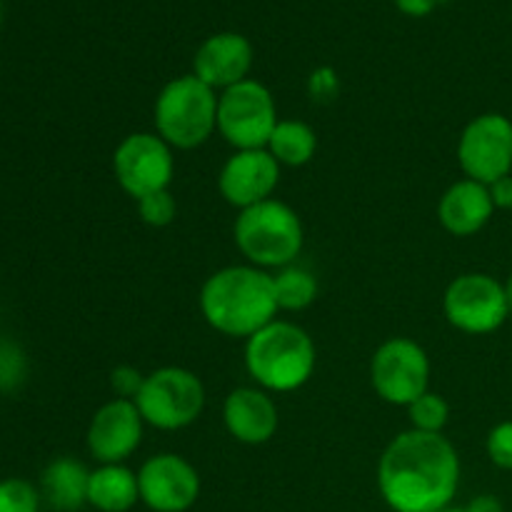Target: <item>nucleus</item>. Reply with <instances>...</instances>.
Here are the masks:
<instances>
[{
  "mask_svg": "<svg viewBox=\"0 0 512 512\" xmlns=\"http://www.w3.org/2000/svg\"><path fill=\"white\" fill-rule=\"evenodd\" d=\"M488 455L498 468L512 470V423H500L490 430Z\"/></svg>",
  "mask_w": 512,
  "mask_h": 512,
  "instance_id": "nucleus-25",
  "label": "nucleus"
},
{
  "mask_svg": "<svg viewBox=\"0 0 512 512\" xmlns=\"http://www.w3.org/2000/svg\"><path fill=\"white\" fill-rule=\"evenodd\" d=\"M23 375V355L8 343H0V390L13 388Z\"/></svg>",
  "mask_w": 512,
  "mask_h": 512,
  "instance_id": "nucleus-27",
  "label": "nucleus"
},
{
  "mask_svg": "<svg viewBox=\"0 0 512 512\" xmlns=\"http://www.w3.org/2000/svg\"><path fill=\"white\" fill-rule=\"evenodd\" d=\"M115 180L138 203L170 188L175 173L173 148L158 133H133L113 153Z\"/></svg>",
  "mask_w": 512,
  "mask_h": 512,
  "instance_id": "nucleus-10",
  "label": "nucleus"
},
{
  "mask_svg": "<svg viewBox=\"0 0 512 512\" xmlns=\"http://www.w3.org/2000/svg\"><path fill=\"white\" fill-rule=\"evenodd\" d=\"M250 68H253V45L240 33L210 35L193 58V75H198L215 93L218 90L223 93L248 80Z\"/></svg>",
  "mask_w": 512,
  "mask_h": 512,
  "instance_id": "nucleus-15",
  "label": "nucleus"
},
{
  "mask_svg": "<svg viewBox=\"0 0 512 512\" xmlns=\"http://www.w3.org/2000/svg\"><path fill=\"white\" fill-rule=\"evenodd\" d=\"M140 500L138 475L123 463L100 465L90 473L88 505L100 512H128Z\"/></svg>",
  "mask_w": 512,
  "mask_h": 512,
  "instance_id": "nucleus-19",
  "label": "nucleus"
},
{
  "mask_svg": "<svg viewBox=\"0 0 512 512\" xmlns=\"http://www.w3.org/2000/svg\"><path fill=\"white\" fill-rule=\"evenodd\" d=\"M265 150L280 165L300 168V165H308L318 153V135L303 120H280Z\"/></svg>",
  "mask_w": 512,
  "mask_h": 512,
  "instance_id": "nucleus-20",
  "label": "nucleus"
},
{
  "mask_svg": "<svg viewBox=\"0 0 512 512\" xmlns=\"http://www.w3.org/2000/svg\"><path fill=\"white\" fill-rule=\"evenodd\" d=\"M490 198H493V205L500 210L512 208V175H505V178L495 180L493 185H488Z\"/></svg>",
  "mask_w": 512,
  "mask_h": 512,
  "instance_id": "nucleus-28",
  "label": "nucleus"
},
{
  "mask_svg": "<svg viewBox=\"0 0 512 512\" xmlns=\"http://www.w3.org/2000/svg\"><path fill=\"white\" fill-rule=\"evenodd\" d=\"M273 93L258 80H243L218 95V133L235 150L268 148L278 125Z\"/></svg>",
  "mask_w": 512,
  "mask_h": 512,
  "instance_id": "nucleus-7",
  "label": "nucleus"
},
{
  "mask_svg": "<svg viewBox=\"0 0 512 512\" xmlns=\"http://www.w3.org/2000/svg\"><path fill=\"white\" fill-rule=\"evenodd\" d=\"M138 213L140 220L150 228H165L178 215V203H175L170 190H160V193L145 195V198L138 200Z\"/></svg>",
  "mask_w": 512,
  "mask_h": 512,
  "instance_id": "nucleus-24",
  "label": "nucleus"
},
{
  "mask_svg": "<svg viewBox=\"0 0 512 512\" xmlns=\"http://www.w3.org/2000/svg\"><path fill=\"white\" fill-rule=\"evenodd\" d=\"M233 233L248 263L263 270L293 265L305 243L298 213L275 198L240 210Z\"/></svg>",
  "mask_w": 512,
  "mask_h": 512,
  "instance_id": "nucleus-5",
  "label": "nucleus"
},
{
  "mask_svg": "<svg viewBox=\"0 0 512 512\" xmlns=\"http://www.w3.org/2000/svg\"><path fill=\"white\" fill-rule=\"evenodd\" d=\"M458 163L470 180L493 185L512 170V123L500 113H485L465 125Z\"/></svg>",
  "mask_w": 512,
  "mask_h": 512,
  "instance_id": "nucleus-11",
  "label": "nucleus"
},
{
  "mask_svg": "<svg viewBox=\"0 0 512 512\" xmlns=\"http://www.w3.org/2000/svg\"><path fill=\"white\" fill-rule=\"evenodd\" d=\"M273 275L255 265H230L210 275L200 290L205 323L228 338H253L278 315Z\"/></svg>",
  "mask_w": 512,
  "mask_h": 512,
  "instance_id": "nucleus-2",
  "label": "nucleus"
},
{
  "mask_svg": "<svg viewBox=\"0 0 512 512\" xmlns=\"http://www.w3.org/2000/svg\"><path fill=\"white\" fill-rule=\"evenodd\" d=\"M460 485V458L443 433L405 430L390 440L378 463V488L395 512L450 508Z\"/></svg>",
  "mask_w": 512,
  "mask_h": 512,
  "instance_id": "nucleus-1",
  "label": "nucleus"
},
{
  "mask_svg": "<svg viewBox=\"0 0 512 512\" xmlns=\"http://www.w3.org/2000/svg\"><path fill=\"white\" fill-rule=\"evenodd\" d=\"M145 425L158 430H183L203 415V380L185 368H160L145 375L143 390L135 398Z\"/></svg>",
  "mask_w": 512,
  "mask_h": 512,
  "instance_id": "nucleus-6",
  "label": "nucleus"
},
{
  "mask_svg": "<svg viewBox=\"0 0 512 512\" xmlns=\"http://www.w3.org/2000/svg\"><path fill=\"white\" fill-rule=\"evenodd\" d=\"M505 295H508V308H510V313H512V275H510L508 285H505Z\"/></svg>",
  "mask_w": 512,
  "mask_h": 512,
  "instance_id": "nucleus-31",
  "label": "nucleus"
},
{
  "mask_svg": "<svg viewBox=\"0 0 512 512\" xmlns=\"http://www.w3.org/2000/svg\"><path fill=\"white\" fill-rule=\"evenodd\" d=\"M495 205L490 198L488 185L478 180H458L443 193L438 203V220L450 235L468 238V235L480 233L493 218Z\"/></svg>",
  "mask_w": 512,
  "mask_h": 512,
  "instance_id": "nucleus-17",
  "label": "nucleus"
},
{
  "mask_svg": "<svg viewBox=\"0 0 512 512\" xmlns=\"http://www.w3.org/2000/svg\"><path fill=\"white\" fill-rule=\"evenodd\" d=\"M223 420L228 433L243 445H265L278 433V405L265 390L238 388L225 398Z\"/></svg>",
  "mask_w": 512,
  "mask_h": 512,
  "instance_id": "nucleus-16",
  "label": "nucleus"
},
{
  "mask_svg": "<svg viewBox=\"0 0 512 512\" xmlns=\"http://www.w3.org/2000/svg\"><path fill=\"white\" fill-rule=\"evenodd\" d=\"M318 350L300 325L273 320L245 343V368L263 390L293 393L315 373Z\"/></svg>",
  "mask_w": 512,
  "mask_h": 512,
  "instance_id": "nucleus-3",
  "label": "nucleus"
},
{
  "mask_svg": "<svg viewBox=\"0 0 512 512\" xmlns=\"http://www.w3.org/2000/svg\"><path fill=\"white\" fill-rule=\"evenodd\" d=\"M40 485H43V495L50 503V508L60 512H75L88 503L90 473L78 460L58 458L45 468Z\"/></svg>",
  "mask_w": 512,
  "mask_h": 512,
  "instance_id": "nucleus-18",
  "label": "nucleus"
},
{
  "mask_svg": "<svg viewBox=\"0 0 512 512\" xmlns=\"http://www.w3.org/2000/svg\"><path fill=\"white\" fill-rule=\"evenodd\" d=\"M145 375L138 368H130V365H120L110 373V388H113L115 398L120 400H133L138 398V393L143 390Z\"/></svg>",
  "mask_w": 512,
  "mask_h": 512,
  "instance_id": "nucleus-26",
  "label": "nucleus"
},
{
  "mask_svg": "<svg viewBox=\"0 0 512 512\" xmlns=\"http://www.w3.org/2000/svg\"><path fill=\"white\" fill-rule=\"evenodd\" d=\"M470 512H503V505L493 498V495H480L468 505Z\"/></svg>",
  "mask_w": 512,
  "mask_h": 512,
  "instance_id": "nucleus-30",
  "label": "nucleus"
},
{
  "mask_svg": "<svg viewBox=\"0 0 512 512\" xmlns=\"http://www.w3.org/2000/svg\"><path fill=\"white\" fill-rule=\"evenodd\" d=\"M400 13L413 15V18H423V15L433 13V8L438 5V0H395Z\"/></svg>",
  "mask_w": 512,
  "mask_h": 512,
  "instance_id": "nucleus-29",
  "label": "nucleus"
},
{
  "mask_svg": "<svg viewBox=\"0 0 512 512\" xmlns=\"http://www.w3.org/2000/svg\"><path fill=\"white\" fill-rule=\"evenodd\" d=\"M143 415L133 400H110L93 415L88 428V450L100 465L128 460L143 440Z\"/></svg>",
  "mask_w": 512,
  "mask_h": 512,
  "instance_id": "nucleus-14",
  "label": "nucleus"
},
{
  "mask_svg": "<svg viewBox=\"0 0 512 512\" xmlns=\"http://www.w3.org/2000/svg\"><path fill=\"white\" fill-rule=\"evenodd\" d=\"M273 283L280 310H305L318 298L315 275L305 268H298V265L280 268L278 275H273Z\"/></svg>",
  "mask_w": 512,
  "mask_h": 512,
  "instance_id": "nucleus-21",
  "label": "nucleus"
},
{
  "mask_svg": "<svg viewBox=\"0 0 512 512\" xmlns=\"http://www.w3.org/2000/svg\"><path fill=\"white\" fill-rule=\"evenodd\" d=\"M280 183V163L265 148L235 150L218 175V190L225 203L245 210L273 198Z\"/></svg>",
  "mask_w": 512,
  "mask_h": 512,
  "instance_id": "nucleus-13",
  "label": "nucleus"
},
{
  "mask_svg": "<svg viewBox=\"0 0 512 512\" xmlns=\"http://www.w3.org/2000/svg\"><path fill=\"white\" fill-rule=\"evenodd\" d=\"M408 415H410V425H413V430L440 435L450 420V405L443 395L430 393L428 390V393L420 395L415 403L408 405Z\"/></svg>",
  "mask_w": 512,
  "mask_h": 512,
  "instance_id": "nucleus-22",
  "label": "nucleus"
},
{
  "mask_svg": "<svg viewBox=\"0 0 512 512\" xmlns=\"http://www.w3.org/2000/svg\"><path fill=\"white\" fill-rule=\"evenodd\" d=\"M140 500L153 512H185L200 498V475L175 453L145 460L138 473Z\"/></svg>",
  "mask_w": 512,
  "mask_h": 512,
  "instance_id": "nucleus-12",
  "label": "nucleus"
},
{
  "mask_svg": "<svg viewBox=\"0 0 512 512\" xmlns=\"http://www.w3.org/2000/svg\"><path fill=\"white\" fill-rule=\"evenodd\" d=\"M440 512H470V508H445V510H440Z\"/></svg>",
  "mask_w": 512,
  "mask_h": 512,
  "instance_id": "nucleus-32",
  "label": "nucleus"
},
{
  "mask_svg": "<svg viewBox=\"0 0 512 512\" xmlns=\"http://www.w3.org/2000/svg\"><path fill=\"white\" fill-rule=\"evenodd\" d=\"M445 318L468 335H485L508 320V295L493 275L465 273L448 285L443 298Z\"/></svg>",
  "mask_w": 512,
  "mask_h": 512,
  "instance_id": "nucleus-9",
  "label": "nucleus"
},
{
  "mask_svg": "<svg viewBox=\"0 0 512 512\" xmlns=\"http://www.w3.org/2000/svg\"><path fill=\"white\" fill-rule=\"evenodd\" d=\"M155 130L170 148H200L218 130V93L193 73L170 80L155 100Z\"/></svg>",
  "mask_w": 512,
  "mask_h": 512,
  "instance_id": "nucleus-4",
  "label": "nucleus"
},
{
  "mask_svg": "<svg viewBox=\"0 0 512 512\" xmlns=\"http://www.w3.org/2000/svg\"><path fill=\"white\" fill-rule=\"evenodd\" d=\"M0 20H3V5H0Z\"/></svg>",
  "mask_w": 512,
  "mask_h": 512,
  "instance_id": "nucleus-33",
  "label": "nucleus"
},
{
  "mask_svg": "<svg viewBox=\"0 0 512 512\" xmlns=\"http://www.w3.org/2000/svg\"><path fill=\"white\" fill-rule=\"evenodd\" d=\"M40 493L20 478L0 480V512H38Z\"/></svg>",
  "mask_w": 512,
  "mask_h": 512,
  "instance_id": "nucleus-23",
  "label": "nucleus"
},
{
  "mask_svg": "<svg viewBox=\"0 0 512 512\" xmlns=\"http://www.w3.org/2000/svg\"><path fill=\"white\" fill-rule=\"evenodd\" d=\"M370 383L378 398L390 405L410 403L428 393L430 358L423 345L410 338H390L370 360Z\"/></svg>",
  "mask_w": 512,
  "mask_h": 512,
  "instance_id": "nucleus-8",
  "label": "nucleus"
}]
</instances>
